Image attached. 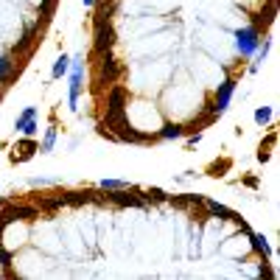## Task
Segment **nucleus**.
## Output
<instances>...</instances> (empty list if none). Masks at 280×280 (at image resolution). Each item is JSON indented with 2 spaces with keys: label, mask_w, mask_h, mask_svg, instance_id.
Listing matches in <instances>:
<instances>
[{
  "label": "nucleus",
  "mask_w": 280,
  "mask_h": 280,
  "mask_svg": "<svg viewBox=\"0 0 280 280\" xmlns=\"http://www.w3.org/2000/svg\"><path fill=\"white\" fill-rule=\"evenodd\" d=\"M98 185H101L104 191H124V188H132V182H129V179H101Z\"/></svg>",
  "instance_id": "4"
},
{
  "label": "nucleus",
  "mask_w": 280,
  "mask_h": 280,
  "mask_svg": "<svg viewBox=\"0 0 280 280\" xmlns=\"http://www.w3.org/2000/svg\"><path fill=\"white\" fill-rule=\"evenodd\" d=\"M54 143H56V129H48V132H45V140L39 143V151H42V154H48V151L54 148Z\"/></svg>",
  "instance_id": "8"
},
{
  "label": "nucleus",
  "mask_w": 280,
  "mask_h": 280,
  "mask_svg": "<svg viewBox=\"0 0 280 280\" xmlns=\"http://www.w3.org/2000/svg\"><path fill=\"white\" fill-rule=\"evenodd\" d=\"M68 56H62V59H56V65H54V78H62L65 73H68Z\"/></svg>",
  "instance_id": "10"
},
{
  "label": "nucleus",
  "mask_w": 280,
  "mask_h": 280,
  "mask_svg": "<svg viewBox=\"0 0 280 280\" xmlns=\"http://www.w3.org/2000/svg\"><path fill=\"white\" fill-rule=\"evenodd\" d=\"M182 135H185V129L174 124V126H165L163 132H160V140H179Z\"/></svg>",
  "instance_id": "5"
},
{
  "label": "nucleus",
  "mask_w": 280,
  "mask_h": 280,
  "mask_svg": "<svg viewBox=\"0 0 280 280\" xmlns=\"http://www.w3.org/2000/svg\"><path fill=\"white\" fill-rule=\"evenodd\" d=\"M37 118H39V109L37 107H25L23 112L14 118V129H17V132H23V135H28V138H34V135L39 132Z\"/></svg>",
  "instance_id": "2"
},
{
  "label": "nucleus",
  "mask_w": 280,
  "mask_h": 280,
  "mask_svg": "<svg viewBox=\"0 0 280 280\" xmlns=\"http://www.w3.org/2000/svg\"><path fill=\"white\" fill-rule=\"evenodd\" d=\"M196 143H202V135H194V138L188 140V146H196Z\"/></svg>",
  "instance_id": "11"
},
{
  "label": "nucleus",
  "mask_w": 280,
  "mask_h": 280,
  "mask_svg": "<svg viewBox=\"0 0 280 280\" xmlns=\"http://www.w3.org/2000/svg\"><path fill=\"white\" fill-rule=\"evenodd\" d=\"M252 241H255V249H258V252H264L266 258L272 255V247H269V241H266L261 233H252Z\"/></svg>",
  "instance_id": "6"
},
{
  "label": "nucleus",
  "mask_w": 280,
  "mask_h": 280,
  "mask_svg": "<svg viewBox=\"0 0 280 280\" xmlns=\"http://www.w3.org/2000/svg\"><path fill=\"white\" fill-rule=\"evenodd\" d=\"M261 45V34H258L255 25H247V28H238L235 31V48L241 56H252Z\"/></svg>",
  "instance_id": "1"
},
{
  "label": "nucleus",
  "mask_w": 280,
  "mask_h": 280,
  "mask_svg": "<svg viewBox=\"0 0 280 280\" xmlns=\"http://www.w3.org/2000/svg\"><path fill=\"white\" fill-rule=\"evenodd\" d=\"M233 93H235V81H233V78H227V81H221V84H218V90H216V107H213V112H216V115H221V112L230 107Z\"/></svg>",
  "instance_id": "3"
},
{
  "label": "nucleus",
  "mask_w": 280,
  "mask_h": 280,
  "mask_svg": "<svg viewBox=\"0 0 280 280\" xmlns=\"http://www.w3.org/2000/svg\"><path fill=\"white\" fill-rule=\"evenodd\" d=\"M269 121H272V107H258L255 109V124H269Z\"/></svg>",
  "instance_id": "9"
},
{
  "label": "nucleus",
  "mask_w": 280,
  "mask_h": 280,
  "mask_svg": "<svg viewBox=\"0 0 280 280\" xmlns=\"http://www.w3.org/2000/svg\"><path fill=\"white\" fill-rule=\"evenodd\" d=\"M205 205H208V210L213 213V216H230L233 218V213L224 208V205H218V202H213V199H205Z\"/></svg>",
  "instance_id": "7"
}]
</instances>
